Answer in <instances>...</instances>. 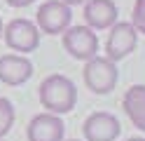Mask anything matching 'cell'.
<instances>
[{"label":"cell","mask_w":145,"mask_h":141,"mask_svg":"<svg viewBox=\"0 0 145 141\" xmlns=\"http://www.w3.org/2000/svg\"><path fill=\"white\" fill-rule=\"evenodd\" d=\"M40 103L47 113H54V115H63V113H70L77 103V89H75V82H72L68 75H61V73H54L47 75L42 82H40Z\"/></svg>","instance_id":"obj_1"},{"label":"cell","mask_w":145,"mask_h":141,"mask_svg":"<svg viewBox=\"0 0 145 141\" xmlns=\"http://www.w3.org/2000/svg\"><path fill=\"white\" fill-rule=\"evenodd\" d=\"M117 80H120L117 64L108 56H91L84 64V85L94 94H108L110 89H115Z\"/></svg>","instance_id":"obj_2"},{"label":"cell","mask_w":145,"mask_h":141,"mask_svg":"<svg viewBox=\"0 0 145 141\" xmlns=\"http://www.w3.org/2000/svg\"><path fill=\"white\" fill-rule=\"evenodd\" d=\"M72 21V12L63 0H47L42 3L38 14H35V26L40 33L47 35H59L63 33Z\"/></svg>","instance_id":"obj_3"},{"label":"cell","mask_w":145,"mask_h":141,"mask_svg":"<svg viewBox=\"0 0 145 141\" xmlns=\"http://www.w3.org/2000/svg\"><path fill=\"white\" fill-rule=\"evenodd\" d=\"M3 38L10 50L21 52V54L35 52L40 45V31L35 26V21H31V19H12L3 28Z\"/></svg>","instance_id":"obj_4"},{"label":"cell","mask_w":145,"mask_h":141,"mask_svg":"<svg viewBox=\"0 0 145 141\" xmlns=\"http://www.w3.org/2000/svg\"><path fill=\"white\" fill-rule=\"evenodd\" d=\"M63 35V47L72 59L89 61L98 52V35L89 26H68Z\"/></svg>","instance_id":"obj_5"},{"label":"cell","mask_w":145,"mask_h":141,"mask_svg":"<svg viewBox=\"0 0 145 141\" xmlns=\"http://www.w3.org/2000/svg\"><path fill=\"white\" fill-rule=\"evenodd\" d=\"M136 45H138V31L131 26V21H115L105 42V56L117 64L120 59L129 56L136 50Z\"/></svg>","instance_id":"obj_6"},{"label":"cell","mask_w":145,"mask_h":141,"mask_svg":"<svg viewBox=\"0 0 145 141\" xmlns=\"http://www.w3.org/2000/svg\"><path fill=\"white\" fill-rule=\"evenodd\" d=\"M84 136L87 141H115L120 136V120H117L112 113H105V111H98V113H91L87 120H84Z\"/></svg>","instance_id":"obj_7"},{"label":"cell","mask_w":145,"mask_h":141,"mask_svg":"<svg viewBox=\"0 0 145 141\" xmlns=\"http://www.w3.org/2000/svg\"><path fill=\"white\" fill-rule=\"evenodd\" d=\"M66 125L54 113H40L28 125V141H63Z\"/></svg>","instance_id":"obj_8"},{"label":"cell","mask_w":145,"mask_h":141,"mask_svg":"<svg viewBox=\"0 0 145 141\" xmlns=\"http://www.w3.org/2000/svg\"><path fill=\"white\" fill-rule=\"evenodd\" d=\"M33 75V64L24 54H3L0 56V82L16 87Z\"/></svg>","instance_id":"obj_9"},{"label":"cell","mask_w":145,"mask_h":141,"mask_svg":"<svg viewBox=\"0 0 145 141\" xmlns=\"http://www.w3.org/2000/svg\"><path fill=\"white\" fill-rule=\"evenodd\" d=\"M84 21L91 31H105L117 21V5L112 0H87Z\"/></svg>","instance_id":"obj_10"},{"label":"cell","mask_w":145,"mask_h":141,"mask_svg":"<svg viewBox=\"0 0 145 141\" xmlns=\"http://www.w3.org/2000/svg\"><path fill=\"white\" fill-rule=\"evenodd\" d=\"M122 106L129 120L133 122V127L145 132V85H133V87L126 89Z\"/></svg>","instance_id":"obj_11"},{"label":"cell","mask_w":145,"mask_h":141,"mask_svg":"<svg viewBox=\"0 0 145 141\" xmlns=\"http://www.w3.org/2000/svg\"><path fill=\"white\" fill-rule=\"evenodd\" d=\"M12 125H14V106L10 99L0 97V139L12 129Z\"/></svg>","instance_id":"obj_12"},{"label":"cell","mask_w":145,"mask_h":141,"mask_svg":"<svg viewBox=\"0 0 145 141\" xmlns=\"http://www.w3.org/2000/svg\"><path fill=\"white\" fill-rule=\"evenodd\" d=\"M131 26L138 33H145V0H136L133 14H131Z\"/></svg>","instance_id":"obj_13"},{"label":"cell","mask_w":145,"mask_h":141,"mask_svg":"<svg viewBox=\"0 0 145 141\" xmlns=\"http://www.w3.org/2000/svg\"><path fill=\"white\" fill-rule=\"evenodd\" d=\"M7 5H12V7H28V5H33L35 0H5Z\"/></svg>","instance_id":"obj_14"},{"label":"cell","mask_w":145,"mask_h":141,"mask_svg":"<svg viewBox=\"0 0 145 141\" xmlns=\"http://www.w3.org/2000/svg\"><path fill=\"white\" fill-rule=\"evenodd\" d=\"M63 3H66L68 7H72V5H84L87 0H63Z\"/></svg>","instance_id":"obj_15"},{"label":"cell","mask_w":145,"mask_h":141,"mask_svg":"<svg viewBox=\"0 0 145 141\" xmlns=\"http://www.w3.org/2000/svg\"><path fill=\"white\" fill-rule=\"evenodd\" d=\"M126 141H145V136H131V139H126Z\"/></svg>","instance_id":"obj_16"},{"label":"cell","mask_w":145,"mask_h":141,"mask_svg":"<svg viewBox=\"0 0 145 141\" xmlns=\"http://www.w3.org/2000/svg\"><path fill=\"white\" fill-rule=\"evenodd\" d=\"M3 28H5V26H3V19H0V38H3Z\"/></svg>","instance_id":"obj_17"},{"label":"cell","mask_w":145,"mask_h":141,"mask_svg":"<svg viewBox=\"0 0 145 141\" xmlns=\"http://www.w3.org/2000/svg\"><path fill=\"white\" fill-rule=\"evenodd\" d=\"M68 141H77V139H68Z\"/></svg>","instance_id":"obj_18"}]
</instances>
